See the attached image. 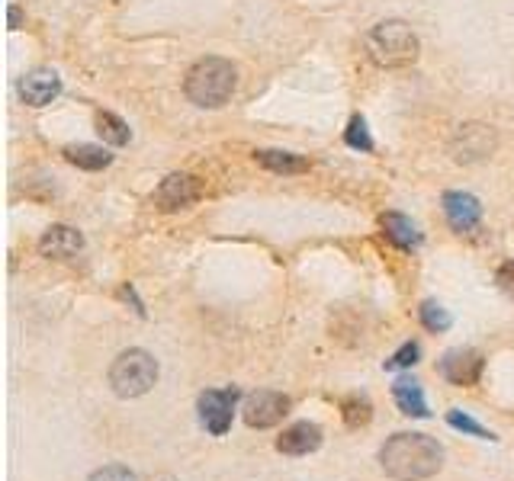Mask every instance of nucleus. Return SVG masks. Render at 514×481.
<instances>
[{"label":"nucleus","instance_id":"obj_1","mask_svg":"<svg viewBox=\"0 0 514 481\" xmlns=\"http://www.w3.org/2000/svg\"><path fill=\"white\" fill-rule=\"evenodd\" d=\"M380 465L396 481H425L441 472L444 449L428 433H396L383 443Z\"/></svg>","mask_w":514,"mask_h":481},{"label":"nucleus","instance_id":"obj_2","mask_svg":"<svg viewBox=\"0 0 514 481\" xmlns=\"http://www.w3.org/2000/svg\"><path fill=\"white\" fill-rule=\"evenodd\" d=\"M364 49L376 68L399 71L415 65L421 55V42L405 20H383L364 36Z\"/></svg>","mask_w":514,"mask_h":481},{"label":"nucleus","instance_id":"obj_3","mask_svg":"<svg viewBox=\"0 0 514 481\" xmlns=\"http://www.w3.org/2000/svg\"><path fill=\"white\" fill-rule=\"evenodd\" d=\"M238 87V71L229 58L209 55L200 58L196 65L187 71L184 93L193 106H203V110H219L232 100V93Z\"/></svg>","mask_w":514,"mask_h":481},{"label":"nucleus","instance_id":"obj_4","mask_svg":"<svg viewBox=\"0 0 514 481\" xmlns=\"http://www.w3.org/2000/svg\"><path fill=\"white\" fill-rule=\"evenodd\" d=\"M158 382V360L148 350H123L110 366V389L119 398H142Z\"/></svg>","mask_w":514,"mask_h":481},{"label":"nucleus","instance_id":"obj_5","mask_svg":"<svg viewBox=\"0 0 514 481\" xmlns=\"http://www.w3.org/2000/svg\"><path fill=\"white\" fill-rule=\"evenodd\" d=\"M238 401H241L238 389H206L200 395V401H196V408H200V421L209 433H213V437H225V433H229Z\"/></svg>","mask_w":514,"mask_h":481},{"label":"nucleus","instance_id":"obj_6","mask_svg":"<svg viewBox=\"0 0 514 481\" xmlns=\"http://www.w3.org/2000/svg\"><path fill=\"white\" fill-rule=\"evenodd\" d=\"M495 145H498V138H495L492 126L466 122V126H460L457 135L450 138V154H453V161H460V164H476L482 158H489Z\"/></svg>","mask_w":514,"mask_h":481},{"label":"nucleus","instance_id":"obj_7","mask_svg":"<svg viewBox=\"0 0 514 481\" xmlns=\"http://www.w3.org/2000/svg\"><path fill=\"white\" fill-rule=\"evenodd\" d=\"M293 408V401L290 395H283V392H254L248 395L245 401V408H241V417H245V424L248 427H257V430H267V427H277L286 414H290Z\"/></svg>","mask_w":514,"mask_h":481},{"label":"nucleus","instance_id":"obj_8","mask_svg":"<svg viewBox=\"0 0 514 481\" xmlns=\"http://www.w3.org/2000/svg\"><path fill=\"white\" fill-rule=\"evenodd\" d=\"M482 353L473 350V347H457V350H447L441 356V363H437V372H441V379L450 382V385H460V389H470L482 379Z\"/></svg>","mask_w":514,"mask_h":481},{"label":"nucleus","instance_id":"obj_9","mask_svg":"<svg viewBox=\"0 0 514 481\" xmlns=\"http://www.w3.org/2000/svg\"><path fill=\"white\" fill-rule=\"evenodd\" d=\"M200 196H203V183L193 174H171V177H164L161 186L155 190V206L161 212H177V209L193 206Z\"/></svg>","mask_w":514,"mask_h":481},{"label":"nucleus","instance_id":"obj_10","mask_svg":"<svg viewBox=\"0 0 514 481\" xmlns=\"http://www.w3.org/2000/svg\"><path fill=\"white\" fill-rule=\"evenodd\" d=\"M84 251V235L71 225H52L39 238V254L49 260H71Z\"/></svg>","mask_w":514,"mask_h":481},{"label":"nucleus","instance_id":"obj_11","mask_svg":"<svg viewBox=\"0 0 514 481\" xmlns=\"http://www.w3.org/2000/svg\"><path fill=\"white\" fill-rule=\"evenodd\" d=\"M444 215H447V222H450L453 231L466 235V231H473L482 222V206H479V199L473 193L450 190V193H444Z\"/></svg>","mask_w":514,"mask_h":481},{"label":"nucleus","instance_id":"obj_12","mask_svg":"<svg viewBox=\"0 0 514 481\" xmlns=\"http://www.w3.org/2000/svg\"><path fill=\"white\" fill-rule=\"evenodd\" d=\"M62 93V77L52 68H36L20 81V97L26 106H49Z\"/></svg>","mask_w":514,"mask_h":481},{"label":"nucleus","instance_id":"obj_13","mask_svg":"<svg viewBox=\"0 0 514 481\" xmlns=\"http://www.w3.org/2000/svg\"><path fill=\"white\" fill-rule=\"evenodd\" d=\"M319 446H322V427L312 421H299L277 437V449L283 456H309Z\"/></svg>","mask_w":514,"mask_h":481},{"label":"nucleus","instance_id":"obj_14","mask_svg":"<svg viewBox=\"0 0 514 481\" xmlns=\"http://www.w3.org/2000/svg\"><path fill=\"white\" fill-rule=\"evenodd\" d=\"M392 398H396L399 411L408 417H431L425 389H421L418 379H396V385H392Z\"/></svg>","mask_w":514,"mask_h":481},{"label":"nucleus","instance_id":"obj_15","mask_svg":"<svg viewBox=\"0 0 514 481\" xmlns=\"http://www.w3.org/2000/svg\"><path fill=\"white\" fill-rule=\"evenodd\" d=\"M380 225H383V235L396 247H402V251H415V247L421 244V231L415 228L412 219H405L402 212H386L380 219Z\"/></svg>","mask_w":514,"mask_h":481},{"label":"nucleus","instance_id":"obj_16","mask_svg":"<svg viewBox=\"0 0 514 481\" xmlns=\"http://www.w3.org/2000/svg\"><path fill=\"white\" fill-rule=\"evenodd\" d=\"M62 154H65L68 164L81 167V170H103V167L113 164V154L100 145H68Z\"/></svg>","mask_w":514,"mask_h":481},{"label":"nucleus","instance_id":"obj_17","mask_svg":"<svg viewBox=\"0 0 514 481\" xmlns=\"http://www.w3.org/2000/svg\"><path fill=\"white\" fill-rule=\"evenodd\" d=\"M254 158H257V164L274 170V174H306L309 170V161L299 158V154H290V151H257Z\"/></svg>","mask_w":514,"mask_h":481},{"label":"nucleus","instance_id":"obj_18","mask_svg":"<svg viewBox=\"0 0 514 481\" xmlns=\"http://www.w3.org/2000/svg\"><path fill=\"white\" fill-rule=\"evenodd\" d=\"M341 414H344V424L351 430H360L373 421V405L367 395H347L341 398Z\"/></svg>","mask_w":514,"mask_h":481},{"label":"nucleus","instance_id":"obj_19","mask_svg":"<svg viewBox=\"0 0 514 481\" xmlns=\"http://www.w3.org/2000/svg\"><path fill=\"white\" fill-rule=\"evenodd\" d=\"M97 132L107 145H116V148L129 145V126L113 113H97Z\"/></svg>","mask_w":514,"mask_h":481},{"label":"nucleus","instance_id":"obj_20","mask_svg":"<svg viewBox=\"0 0 514 481\" xmlns=\"http://www.w3.org/2000/svg\"><path fill=\"white\" fill-rule=\"evenodd\" d=\"M418 315H421V324H425L431 334H444V331H450V324H453L450 312L437 302H421Z\"/></svg>","mask_w":514,"mask_h":481},{"label":"nucleus","instance_id":"obj_21","mask_svg":"<svg viewBox=\"0 0 514 481\" xmlns=\"http://www.w3.org/2000/svg\"><path fill=\"white\" fill-rule=\"evenodd\" d=\"M447 424H450L453 430H460V433H470V437H476V440H498L489 427H482L479 421H473V417H470V414H463V411H450V414H447Z\"/></svg>","mask_w":514,"mask_h":481},{"label":"nucleus","instance_id":"obj_22","mask_svg":"<svg viewBox=\"0 0 514 481\" xmlns=\"http://www.w3.org/2000/svg\"><path fill=\"white\" fill-rule=\"evenodd\" d=\"M344 142L351 148H360V151H373V138L367 132V119L364 116L351 119V126H347V132H344Z\"/></svg>","mask_w":514,"mask_h":481},{"label":"nucleus","instance_id":"obj_23","mask_svg":"<svg viewBox=\"0 0 514 481\" xmlns=\"http://www.w3.org/2000/svg\"><path fill=\"white\" fill-rule=\"evenodd\" d=\"M418 356H421V347L415 344V340H408V344L402 350H396L386 360V369H408V366H415L418 363Z\"/></svg>","mask_w":514,"mask_h":481},{"label":"nucleus","instance_id":"obj_24","mask_svg":"<svg viewBox=\"0 0 514 481\" xmlns=\"http://www.w3.org/2000/svg\"><path fill=\"white\" fill-rule=\"evenodd\" d=\"M87 481H139V475L126 469V465H103V469H97Z\"/></svg>","mask_w":514,"mask_h":481},{"label":"nucleus","instance_id":"obj_25","mask_svg":"<svg viewBox=\"0 0 514 481\" xmlns=\"http://www.w3.org/2000/svg\"><path fill=\"white\" fill-rule=\"evenodd\" d=\"M495 283H498V289H502L508 299H514V260H508V263H502V267H498Z\"/></svg>","mask_w":514,"mask_h":481},{"label":"nucleus","instance_id":"obj_26","mask_svg":"<svg viewBox=\"0 0 514 481\" xmlns=\"http://www.w3.org/2000/svg\"><path fill=\"white\" fill-rule=\"evenodd\" d=\"M20 20H23L20 7H10V29H20Z\"/></svg>","mask_w":514,"mask_h":481}]
</instances>
